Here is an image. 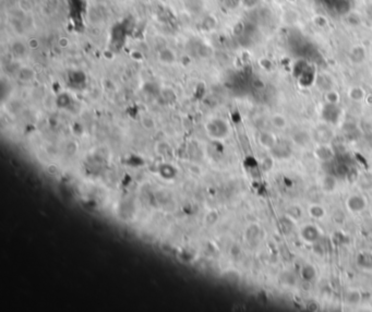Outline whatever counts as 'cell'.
Masks as SVG:
<instances>
[{"label":"cell","mask_w":372,"mask_h":312,"mask_svg":"<svg viewBox=\"0 0 372 312\" xmlns=\"http://www.w3.org/2000/svg\"><path fill=\"white\" fill-rule=\"evenodd\" d=\"M271 124H273V127L276 129H284L287 126V120L283 115H280V114H276L272 118H271Z\"/></svg>","instance_id":"cell-17"},{"label":"cell","mask_w":372,"mask_h":312,"mask_svg":"<svg viewBox=\"0 0 372 312\" xmlns=\"http://www.w3.org/2000/svg\"><path fill=\"white\" fill-rule=\"evenodd\" d=\"M350 62L355 64H359L364 62L366 59L364 47L360 46V45L354 46L350 52Z\"/></svg>","instance_id":"cell-6"},{"label":"cell","mask_w":372,"mask_h":312,"mask_svg":"<svg viewBox=\"0 0 372 312\" xmlns=\"http://www.w3.org/2000/svg\"><path fill=\"white\" fill-rule=\"evenodd\" d=\"M316 268L311 266V264H304V266L300 268V276L304 280H312L316 278Z\"/></svg>","instance_id":"cell-10"},{"label":"cell","mask_w":372,"mask_h":312,"mask_svg":"<svg viewBox=\"0 0 372 312\" xmlns=\"http://www.w3.org/2000/svg\"><path fill=\"white\" fill-rule=\"evenodd\" d=\"M143 126L146 128H153L154 127V122L151 118H144L143 119Z\"/></svg>","instance_id":"cell-22"},{"label":"cell","mask_w":372,"mask_h":312,"mask_svg":"<svg viewBox=\"0 0 372 312\" xmlns=\"http://www.w3.org/2000/svg\"><path fill=\"white\" fill-rule=\"evenodd\" d=\"M347 22L350 24V26H359L360 22H362V18L356 12H352V14H348L347 16Z\"/></svg>","instance_id":"cell-19"},{"label":"cell","mask_w":372,"mask_h":312,"mask_svg":"<svg viewBox=\"0 0 372 312\" xmlns=\"http://www.w3.org/2000/svg\"><path fill=\"white\" fill-rule=\"evenodd\" d=\"M308 212L311 218H322L324 214H326V211H324V208L320 206V204H316V203L311 204L308 208Z\"/></svg>","instance_id":"cell-15"},{"label":"cell","mask_w":372,"mask_h":312,"mask_svg":"<svg viewBox=\"0 0 372 312\" xmlns=\"http://www.w3.org/2000/svg\"><path fill=\"white\" fill-rule=\"evenodd\" d=\"M292 139H294V142H295L296 144H298V146H308V144L310 143L311 136H310V134H308V132H306V131H298L297 134H294Z\"/></svg>","instance_id":"cell-11"},{"label":"cell","mask_w":372,"mask_h":312,"mask_svg":"<svg viewBox=\"0 0 372 312\" xmlns=\"http://www.w3.org/2000/svg\"><path fill=\"white\" fill-rule=\"evenodd\" d=\"M160 60L162 62L170 64L176 62V56H175V54L172 52V50H168V48H165V50H163L160 52Z\"/></svg>","instance_id":"cell-14"},{"label":"cell","mask_w":372,"mask_h":312,"mask_svg":"<svg viewBox=\"0 0 372 312\" xmlns=\"http://www.w3.org/2000/svg\"><path fill=\"white\" fill-rule=\"evenodd\" d=\"M314 155L318 160H320L322 162H328L334 158L335 152L331 146H328V144H320V146L316 148Z\"/></svg>","instance_id":"cell-3"},{"label":"cell","mask_w":372,"mask_h":312,"mask_svg":"<svg viewBox=\"0 0 372 312\" xmlns=\"http://www.w3.org/2000/svg\"><path fill=\"white\" fill-rule=\"evenodd\" d=\"M367 206V201H366L362 196L359 194H354L350 196L346 201V206L352 213H360L362 212Z\"/></svg>","instance_id":"cell-1"},{"label":"cell","mask_w":372,"mask_h":312,"mask_svg":"<svg viewBox=\"0 0 372 312\" xmlns=\"http://www.w3.org/2000/svg\"><path fill=\"white\" fill-rule=\"evenodd\" d=\"M360 300V294L358 292H348L347 295V302L352 304H355L357 302H359Z\"/></svg>","instance_id":"cell-20"},{"label":"cell","mask_w":372,"mask_h":312,"mask_svg":"<svg viewBox=\"0 0 372 312\" xmlns=\"http://www.w3.org/2000/svg\"><path fill=\"white\" fill-rule=\"evenodd\" d=\"M323 116L328 122H338V119L340 117V110L338 106L333 104H328L323 110Z\"/></svg>","instance_id":"cell-8"},{"label":"cell","mask_w":372,"mask_h":312,"mask_svg":"<svg viewBox=\"0 0 372 312\" xmlns=\"http://www.w3.org/2000/svg\"><path fill=\"white\" fill-rule=\"evenodd\" d=\"M358 263L360 266L364 268H372V256L367 252L360 254L358 256Z\"/></svg>","instance_id":"cell-18"},{"label":"cell","mask_w":372,"mask_h":312,"mask_svg":"<svg viewBox=\"0 0 372 312\" xmlns=\"http://www.w3.org/2000/svg\"><path fill=\"white\" fill-rule=\"evenodd\" d=\"M314 23H316V26H320V28H324V26H326V24H328L326 19V18H324V16H316L314 18Z\"/></svg>","instance_id":"cell-21"},{"label":"cell","mask_w":372,"mask_h":312,"mask_svg":"<svg viewBox=\"0 0 372 312\" xmlns=\"http://www.w3.org/2000/svg\"><path fill=\"white\" fill-rule=\"evenodd\" d=\"M307 308H308L309 310H311V311H316V310H319L320 306L316 302H314V300H312L311 302H309V304H308V307H307Z\"/></svg>","instance_id":"cell-23"},{"label":"cell","mask_w":372,"mask_h":312,"mask_svg":"<svg viewBox=\"0 0 372 312\" xmlns=\"http://www.w3.org/2000/svg\"><path fill=\"white\" fill-rule=\"evenodd\" d=\"M271 152L275 158L278 160H283L290 158L292 154V150L290 146H288L286 142H278L276 146L271 150Z\"/></svg>","instance_id":"cell-4"},{"label":"cell","mask_w":372,"mask_h":312,"mask_svg":"<svg viewBox=\"0 0 372 312\" xmlns=\"http://www.w3.org/2000/svg\"><path fill=\"white\" fill-rule=\"evenodd\" d=\"M316 86L322 91L326 92L328 90H332L333 83L331 78H330L328 74H319L316 78Z\"/></svg>","instance_id":"cell-9"},{"label":"cell","mask_w":372,"mask_h":312,"mask_svg":"<svg viewBox=\"0 0 372 312\" xmlns=\"http://www.w3.org/2000/svg\"><path fill=\"white\" fill-rule=\"evenodd\" d=\"M278 141L276 140V136L272 134V132H262V134L259 136V143L264 148H268L272 150L276 143Z\"/></svg>","instance_id":"cell-7"},{"label":"cell","mask_w":372,"mask_h":312,"mask_svg":"<svg viewBox=\"0 0 372 312\" xmlns=\"http://www.w3.org/2000/svg\"><path fill=\"white\" fill-rule=\"evenodd\" d=\"M348 96H350V98L354 102H362L364 98L366 92L362 88L354 86L350 90V92H348Z\"/></svg>","instance_id":"cell-12"},{"label":"cell","mask_w":372,"mask_h":312,"mask_svg":"<svg viewBox=\"0 0 372 312\" xmlns=\"http://www.w3.org/2000/svg\"><path fill=\"white\" fill-rule=\"evenodd\" d=\"M300 237H302L306 242L314 244L320 239L321 232L316 226L307 225L302 228V232H300Z\"/></svg>","instance_id":"cell-2"},{"label":"cell","mask_w":372,"mask_h":312,"mask_svg":"<svg viewBox=\"0 0 372 312\" xmlns=\"http://www.w3.org/2000/svg\"><path fill=\"white\" fill-rule=\"evenodd\" d=\"M316 139L320 144H328L333 139V132L328 126H320L316 130Z\"/></svg>","instance_id":"cell-5"},{"label":"cell","mask_w":372,"mask_h":312,"mask_svg":"<svg viewBox=\"0 0 372 312\" xmlns=\"http://www.w3.org/2000/svg\"><path fill=\"white\" fill-rule=\"evenodd\" d=\"M336 187H338V182H336L335 177L328 175L322 180V188L326 192H332L336 189Z\"/></svg>","instance_id":"cell-13"},{"label":"cell","mask_w":372,"mask_h":312,"mask_svg":"<svg viewBox=\"0 0 372 312\" xmlns=\"http://www.w3.org/2000/svg\"><path fill=\"white\" fill-rule=\"evenodd\" d=\"M324 98H326V102L328 104H333V105H338V102L340 100V96L338 91L335 90H328V91L326 92L324 94Z\"/></svg>","instance_id":"cell-16"}]
</instances>
